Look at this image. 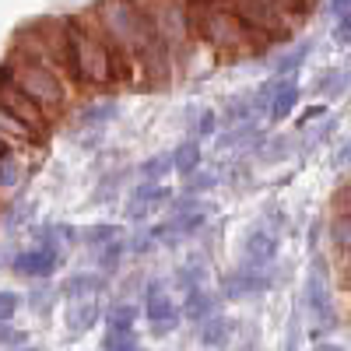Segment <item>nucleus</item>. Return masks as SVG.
I'll return each mask as SVG.
<instances>
[{
    "label": "nucleus",
    "mask_w": 351,
    "mask_h": 351,
    "mask_svg": "<svg viewBox=\"0 0 351 351\" xmlns=\"http://www.w3.org/2000/svg\"><path fill=\"white\" fill-rule=\"evenodd\" d=\"M130 60L116 49L92 14H71V43H67V77L71 84L109 88L130 77Z\"/></svg>",
    "instance_id": "1"
},
{
    "label": "nucleus",
    "mask_w": 351,
    "mask_h": 351,
    "mask_svg": "<svg viewBox=\"0 0 351 351\" xmlns=\"http://www.w3.org/2000/svg\"><path fill=\"white\" fill-rule=\"evenodd\" d=\"M88 14L95 18L102 36L120 49L130 64H137L141 53L155 39H162L158 25H155L152 0H102V4H95Z\"/></svg>",
    "instance_id": "2"
},
{
    "label": "nucleus",
    "mask_w": 351,
    "mask_h": 351,
    "mask_svg": "<svg viewBox=\"0 0 351 351\" xmlns=\"http://www.w3.org/2000/svg\"><path fill=\"white\" fill-rule=\"evenodd\" d=\"M14 60V84L32 99L46 116H64V109L71 106V77L56 67L46 64H32V60H21V56H11Z\"/></svg>",
    "instance_id": "3"
},
{
    "label": "nucleus",
    "mask_w": 351,
    "mask_h": 351,
    "mask_svg": "<svg viewBox=\"0 0 351 351\" xmlns=\"http://www.w3.org/2000/svg\"><path fill=\"white\" fill-rule=\"evenodd\" d=\"M152 11H155V25H158V36L165 39V46L176 53V60L186 53V46L197 36V18L186 8V0H152Z\"/></svg>",
    "instance_id": "4"
},
{
    "label": "nucleus",
    "mask_w": 351,
    "mask_h": 351,
    "mask_svg": "<svg viewBox=\"0 0 351 351\" xmlns=\"http://www.w3.org/2000/svg\"><path fill=\"white\" fill-rule=\"evenodd\" d=\"M253 32H260L263 39H288L291 36V14L285 11L281 0H232L228 4Z\"/></svg>",
    "instance_id": "5"
},
{
    "label": "nucleus",
    "mask_w": 351,
    "mask_h": 351,
    "mask_svg": "<svg viewBox=\"0 0 351 351\" xmlns=\"http://www.w3.org/2000/svg\"><path fill=\"white\" fill-rule=\"evenodd\" d=\"M144 319L152 324V334L155 337H165L180 327L183 319V309L176 306V299L165 291L162 281H148L144 285Z\"/></svg>",
    "instance_id": "6"
},
{
    "label": "nucleus",
    "mask_w": 351,
    "mask_h": 351,
    "mask_svg": "<svg viewBox=\"0 0 351 351\" xmlns=\"http://www.w3.org/2000/svg\"><path fill=\"white\" fill-rule=\"evenodd\" d=\"M302 299H306V309L309 316L316 319L319 330H330L337 324V313H334V295H330V281L324 274V263L316 256V267L309 271L306 278V288H302Z\"/></svg>",
    "instance_id": "7"
},
{
    "label": "nucleus",
    "mask_w": 351,
    "mask_h": 351,
    "mask_svg": "<svg viewBox=\"0 0 351 351\" xmlns=\"http://www.w3.org/2000/svg\"><path fill=\"white\" fill-rule=\"evenodd\" d=\"M64 263V250H53V246H32V250H21L11 260V271L21 278H32V281H46L60 271Z\"/></svg>",
    "instance_id": "8"
},
{
    "label": "nucleus",
    "mask_w": 351,
    "mask_h": 351,
    "mask_svg": "<svg viewBox=\"0 0 351 351\" xmlns=\"http://www.w3.org/2000/svg\"><path fill=\"white\" fill-rule=\"evenodd\" d=\"M0 106H4L8 112H14L25 127H32V130H36L43 141L49 137V130H53V116H46V112H43V109H39L32 99H28V95L21 92L18 84L0 88Z\"/></svg>",
    "instance_id": "9"
},
{
    "label": "nucleus",
    "mask_w": 351,
    "mask_h": 351,
    "mask_svg": "<svg viewBox=\"0 0 351 351\" xmlns=\"http://www.w3.org/2000/svg\"><path fill=\"white\" fill-rule=\"evenodd\" d=\"M274 285L271 278V267H239L225 278V299H253V295H263Z\"/></svg>",
    "instance_id": "10"
},
{
    "label": "nucleus",
    "mask_w": 351,
    "mask_h": 351,
    "mask_svg": "<svg viewBox=\"0 0 351 351\" xmlns=\"http://www.w3.org/2000/svg\"><path fill=\"white\" fill-rule=\"evenodd\" d=\"M278 256V232L274 228H250L243 239V267H271Z\"/></svg>",
    "instance_id": "11"
},
{
    "label": "nucleus",
    "mask_w": 351,
    "mask_h": 351,
    "mask_svg": "<svg viewBox=\"0 0 351 351\" xmlns=\"http://www.w3.org/2000/svg\"><path fill=\"white\" fill-rule=\"evenodd\" d=\"M0 141H4L11 152H28V148H39L43 144V137L32 127H25L18 116L8 112L4 106H0Z\"/></svg>",
    "instance_id": "12"
},
{
    "label": "nucleus",
    "mask_w": 351,
    "mask_h": 351,
    "mask_svg": "<svg viewBox=\"0 0 351 351\" xmlns=\"http://www.w3.org/2000/svg\"><path fill=\"white\" fill-rule=\"evenodd\" d=\"M299 99H302V88H299V81H295V77H278V81H274V92H271L267 116H271L274 123L288 120L291 109L299 106Z\"/></svg>",
    "instance_id": "13"
},
{
    "label": "nucleus",
    "mask_w": 351,
    "mask_h": 351,
    "mask_svg": "<svg viewBox=\"0 0 351 351\" xmlns=\"http://www.w3.org/2000/svg\"><path fill=\"white\" fill-rule=\"evenodd\" d=\"M106 291V274L99 271H81V274H71L64 285H60V295L67 302H81V299H99Z\"/></svg>",
    "instance_id": "14"
},
{
    "label": "nucleus",
    "mask_w": 351,
    "mask_h": 351,
    "mask_svg": "<svg viewBox=\"0 0 351 351\" xmlns=\"http://www.w3.org/2000/svg\"><path fill=\"white\" fill-rule=\"evenodd\" d=\"M215 309H218V299H215V291L204 285V288H190L186 291V302H183V316L190 319V324H204L208 316H215Z\"/></svg>",
    "instance_id": "15"
},
{
    "label": "nucleus",
    "mask_w": 351,
    "mask_h": 351,
    "mask_svg": "<svg viewBox=\"0 0 351 351\" xmlns=\"http://www.w3.org/2000/svg\"><path fill=\"white\" fill-rule=\"evenodd\" d=\"M102 319V306L99 299H81V302H71V313H67V330L71 334H84L92 330Z\"/></svg>",
    "instance_id": "16"
},
{
    "label": "nucleus",
    "mask_w": 351,
    "mask_h": 351,
    "mask_svg": "<svg viewBox=\"0 0 351 351\" xmlns=\"http://www.w3.org/2000/svg\"><path fill=\"white\" fill-rule=\"evenodd\" d=\"M172 281H176V288H180L183 295H186L190 288H204V285H208V263H204V256H190V260H183L180 267H176Z\"/></svg>",
    "instance_id": "17"
},
{
    "label": "nucleus",
    "mask_w": 351,
    "mask_h": 351,
    "mask_svg": "<svg viewBox=\"0 0 351 351\" xmlns=\"http://www.w3.org/2000/svg\"><path fill=\"white\" fill-rule=\"evenodd\" d=\"M116 112H120L116 99H95V102H88V106L77 112V130H88V127H106L109 120H116Z\"/></svg>",
    "instance_id": "18"
},
{
    "label": "nucleus",
    "mask_w": 351,
    "mask_h": 351,
    "mask_svg": "<svg viewBox=\"0 0 351 351\" xmlns=\"http://www.w3.org/2000/svg\"><path fill=\"white\" fill-rule=\"evenodd\" d=\"M172 162H176V176H186L190 172H197L200 169V162H204V148H200V141L197 137H186V141H180L172 148Z\"/></svg>",
    "instance_id": "19"
},
{
    "label": "nucleus",
    "mask_w": 351,
    "mask_h": 351,
    "mask_svg": "<svg viewBox=\"0 0 351 351\" xmlns=\"http://www.w3.org/2000/svg\"><path fill=\"white\" fill-rule=\"evenodd\" d=\"M256 116V106H253V95H236L228 99L218 112V127H236V123H246Z\"/></svg>",
    "instance_id": "20"
},
{
    "label": "nucleus",
    "mask_w": 351,
    "mask_h": 351,
    "mask_svg": "<svg viewBox=\"0 0 351 351\" xmlns=\"http://www.w3.org/2000/svg\"><path fill=\"white\" fill-rule=\"evenodd\" d=\"M172 172H176L172 152H158V155L144 158V162L137 165V180H141V183H162L165 176H172Z\"/></svg>",
    "instance_id": "21"
},
{
    "label": "nucleus",
    "mask_w": 351,
    "mask_h": 351,
    "mask_svg": "<svg viewBox=\"0 0 351 351\" xmlns=\"http://www.w3.org/2000/svg\"><path fill=\"white\" fill-rule=\"evenodd\" d=\"M88 250H99V246H109L116 239H123V225H116V221H99V225H88L81 228V236H77Z\"/></svg>",
    "instance_id": "22"
},
{
    "label": "nucleus",
    "mask_w": 351,
    "mask_h": 351,
    "mask_svg": "<svg viewBox=\"0 0 351 351\" xmlns=\"http://www.w3.org/2000/svg\"><path fill=\"white\" fill-rule=\"evenodd\" d=\"M228 337H232V324H228V316H208V319L200 324V344H204V348L218 351V348H225V344H228Z\"/></svg>",
    "instance_id": "23"
},
{
    "label": "nucleus",
    "mask_w": 351,
    "mask_h": 351,
    "mask_svg": "<svg viewBox=\"0 0 351 351\" xmlns=\"http://www.w3.org/2000/svg\"><path fill=\"white\" fill-rule=\"evenodd\" d=\"M137 316H141V309H137L134 302H112V306L102 313L106 330H134Z\"/></svg>",
    "instance_id": "24"
},
{
    "label": "nucleus",
    "mask_w": 351,
    "mask_h": 351,
    "mask_svg": "<svg viewBox=\"0 0 351 351\" xmlns=\"http://www.w3.org/2000/svg\"><path fill=\"white\" fill-rule=\"evenodd\" d=\"M21 176H25V162H21V152H4L0 155V193H8L21 183Z\"/></svg>",
    "instance_id": "25"
},
{
    "label": "nucleus",
    "mask_w": 351,
    "mask_h": 351,
    "mask_svg": "<svg viewBox=\"0 0 351 351\" xmlns=\"http://www.w3.org/2000/svg\"><path fill=\"white\" fill-rule=\"evenodd\" d=\"M330 243H334V250L344 256V263L351 260V215L348 211H337L334 218H330Z\"/></svg>",
    "instance_id": "26"
},
{
    "label": "nucleus",
    "mask_w": 351,
    "mask_h": 351,
    "mask_svg": "<svg viewBox=\"0 0 351 351\" xmlns=\"http://www.w3.org/2000/svg\"><path fill=\"white\" fill-rule=\"evenodd\" d=\"M123 253H127V243H123V239H116V243H109V246H99V250H95V267H99V274L109 278V274L120 271Z\"/></svg>",
    "instance_id": "27"
},
{
    "label": "nucleus",
    "mask_w": 351,
    "mask_h": 351,
    "mask_svg": "<svg viewBox=\"0 0 351 351\" xmlns=\"http://www.w3.org/2000/svg\"><path fill=\"white\" fill-rule=\"evenodd\" d=\"M309 49H313V43H299V46H291L288 53H281L278 60H274V77H288V74L295 71L299 64H306Z\"/></svg>",
    "instance_id": "28"
},
{
    "label": "nucleus",
    "mask_w": 351,
    "mask_h": 351,
    "mask_svg": "<svg viewBox=\"0 0 351 351\" xmlns=\"http://www.w3.org/2000/svg\"><path fill=\"white\" fill-rule=\"evenodd\" d=\"M218 183H221V176H218V172H204V169H197V172H190L186 180H183V193H190V197H200V193L215 190Z\"/></svg>",
    "instance_id": "29"
},
{
    "label": "nucleus",
    "mask_w": 351,
    "mask_h": 351,
    "mask_svg": "<svg viewBox=\"0 0 351 351\" xmlns=\"http://www.w3.org/2000/svg\"><path fill=\"white\" fill-rule=\"evenodd\" d=\"M348 84H351V74L348 71H327L324 77L316 81V92L327 95V99H337V95H344Z\"/></svg>",
    "instance_id": "30"
},
{
    "label": "nucleus",
    "mask_w": 351,
    "mask_h": 351,
    "mask_svg": "<svg viewBox=\"0 0 351 351\" xmlns=\"http://www.w3.org/2000/svg\"><path fill=\"white\" fill-rule=\"evenodd\" d=\"M141 341L134 330H106L102 337V351H137Z\"/></svg>",
    "instance_id": "31"
},
{
    "label": "nucleus",
    "mask_w": 351,
    "mask_h": 351,
    "mask_svg": "<svg viewBox=\"0 0 351 351\" xmlns=\"http://www.w3.org/2000/svg\"><path fill=\"white\" fill-rule=\"evenodd\" d=\"M211 134H218V109H200L197 120H193V137L204 141V137H211Z\"/></svg>",
    "instance_id": "32"
},
{
    "label": "nucleus",
    "mask_w": 351,
    "mask_h": 351,
    "mask_svg": "<svg viewBox=\"0 0 351 351\" xmlns=\"http://www.w3.org/2000/svg\"><path fill=\"white\" fill-rule=\"evenodd\" d=\"M158 246V239L152 236V228H144V232H134V239L127 243V250L134 253V256H148L152 250Z\"/></svg>",
    "instance_id": "33"
},
{
    "label": "nucleus",
    "mask_w": 351,
    "mask_h": 351,
    "mask_svg": "<svg viewBox=\"0 0 351 351\" xmlns=\"http://www.w3.org/2000/svg\"><path fill=\"white\" fill-rule=\"evenodd\" d=\"M53 299H56L53 288H36V291H28V309H36L39 316H46L53 309Z\"/></svg>",
    "instance_id": "34"
},
{
    "label": "nucleus",
    "mask_w": 351,
    "mask_h": 351,
    "mask_svg": "<svg viewBox=\"0 0 351 351\" xmlns=\"http://www.w3.org/2000/svg\"><path fill=\"white\" fill-rule=\"evenodd\" d=\"M120 180H123L120 172H112L109 180H99V186H95V193H92V204H102V197H106V200H112V197H116V190H120Z\"/></svg>",
    "instance_id": "35"
},
{
    "label": "nucleus",
    "mask_w": 351,
    "mask_h": 351,
    "mask_svg": "<svg viewBox=\"0 0 351 351\" xmlns=\"http://www.w3.org/2000/svg\"><path fill=\"white\" fill-rule=\"evenodd\" d=\"M18 306H21L18 291H0V324H4V319H14Z\"/></svg>",
    "instance_id": "36"
},
{
    "label": "nucleus",
    "mask_w": 351,
    "mask_h": 351,
    "mask_svg": "<svg viewBox=\"0 0 351 351\" xmlns=\"http://www.w3.org/2000/svg\"><path fill=\"white\" fill-rule=\"evenodd\" d=\"M8 344H25V334L11 324V319H4V324H0V348H8Z\"/></svg>",
    "instance_id": "37"
},
{
    "label": "nucleus",
    "mask_w": 351,
    "mask_h": 351,
    "mask_svg": "<svg viewBox=\"0 0 351 351\" xmlns=\"http://www.w3.org/2000/svg\"><path fill=\"white\" fill-rule=\"evenodd\" d=\"M334 39H337L341 46H351V14L337 18V28H334Z\"/></svg>",
    "instance_id": "38"
},
{
    "label": "nucleus",
    "mask_w": 351,
    "mask_h": 351,
    "mask_svg": "<svg viewBox=\"0 0 351 351\" xmlns=\"http://www.w3.org/2000/svg\"><path fill=\"white\" fill-rule=\"evenodd\" d=\"M334 208H337V211H348V215H351V180H348V183H344V186H341V190L334 193Z\"/></svg>",
    "instance_id": "39"
},
{
    "label": "nucleus",
    "mask_w": 351,
    "mask_h": 351,
    "mask_svg": "<svg viewBox=\"0 0 351 351\" xmlns=\"http://www.w3.org/2000/svg\"><path fill=\"white\" fill-rule=\"evenodd\" d=\"M330 14H334V18L351 14V0H330Z\"/></svg>",
    "instance_id": "40"
},
{
    "label": "nucleus",
    "mask_w": 351,
    "mask_h": 351,
    "mask_svg": "<svg viewBox=\"0 0 351 351\" xmlns=\"http://www.w3.org/2000/svg\"><path fill=\"white\" fill-rule=\"evenodd\" d=\"M324 112H327L324 106H313V109H306V112H302V127H309V123L316 120V116H324Z\"/></svg>",
    "instance_id": "41"
},
{
    "label": "nucleus",
    "mask_w": 351,
    "mask_h": 351,
    "mask_svg": "<svg viewBox=\"0 0 351 351\" xmlns=\"http://www.w3.org/2000/svg\"><path fill=\"white\" fill-rule=\"evenodd\" d=\"M341 281H344V288H348V291H351V260H348V263H344V274H341Z\"/></svg>",
    "instance_id": "42"
},
{
    "label": "nucleus",
    "mask_w": 351,
    "mask_h": 351,
    "mask_svg": "<svg viewBox=\"0 0 351 351\" xmlns=\"http://www.w3.org/2000/svg\"><path fill=\"white\" fill-rule=\"evenodd\" d=\"M316 351H344V348H337V344H319Z\"/></svg>",
    "instance_id": "43"
},
{
    "label": "nucleus",
    "mask_w": 351,
    "mask_h": 351,
    "mask_svg": "<svg viewBox=\"0 0 351 351\" xmlns=\"http://www.w3.org/2000/svg\"><path fill=\"white\" fill-rule=\"evenodd\" d=\"M4 152H8V144H4V141H0V155H4Z\"/></svg>",
    "instance_id": "44"
}]
</instances>
